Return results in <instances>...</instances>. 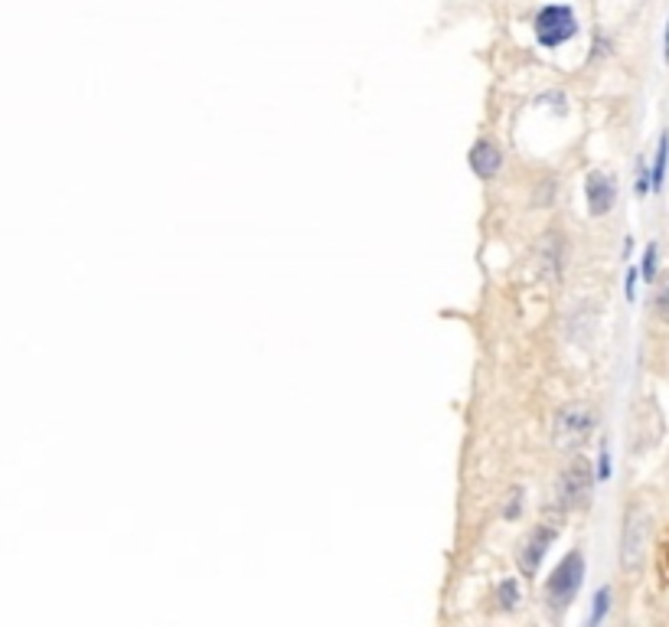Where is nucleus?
I'll use <instances>...</instances> for the list:
<instances>
[{"label": "nucleus", "instance_id": "f257e3e1", "mask_svg": "<svg viewBox=\"0 0 669 627\" xmlns=\"http://www.w3.org/2000/svg\"><path fill=\"white\" fill-rule=\"evenodd\" d=\"M581 582H585V556L581 552H568V556L555 565V572L545 582V598H549L552 608L572 605Z\"/></svg>", "mask_w": 669, "mask_h": 627}, {"label": "nucleus", "instance_id": "f03ea898", "mask_svg": "<svg viewBox=\"0 0 669 627\" xmlns=\"http://www.w3.org/2000/svg\"><path fill=\"white\" fill-rule=\"evenodd\" d=\"M536 36L542 46H562L565 40H572L578 33V20H575V10L565 7V4H549L542 7L536 14Z\"/></svg>", "mask_w": 669, "mask_h": 627}, {"label": "nucleus", "instance_id": "7ed1b4c3", "mask_svg": "<svg viewBox=\"0 0 669 627\" xmlns=\"http://www.w3.org/2000/svg\"><path fill=\"white\" fill-rule=\"evenodd\" d=\"M594 415L588 405H568L555 418V445L559 448H578L585 445V438L591 435Z\"/></svg>", "mask_w": 669, "mask_h": 627}, {"label": "nucleus", "instance_id": "20e7f679", "mask_svg": "<svg viewBox=\"0 0 669 627\" xmlns=\"http://www.w3.org/2000/svg\"><path fill=\"white\" fill-rule=\"evenodd\" d=\"M559 497L568 510H578L585 507L591 500V467L585 458H575L572 464L565 467L562 481H559Z\"/></svg>", "mask_w": 669, "mask_h": 627}, {"label": "nucleus", "instance_id": "39448f33", "mask_svg": "<svg viewBox=\"0 0 669 627\" xmlns=\"http://www.w3.org/2000/svg\"><path fill=\"white\" fill-rule=\"evenodd\" d=\"M647 536H650V520L647 513L634 510L624 523V539H621V562L627 569H637L643 562V552H647Z\"/></svg>", "mask_w": 669, "mask_h": 627}, {"label": "nucleus", "instance_id": "423d86ee", "mask_svg": "<svg viewBox=\"0 0 669 627\" xmlns=\"http://www.w3.org/2000/svg\"><path fill=\"white\" fill-rule=\"evenodd\" d=\"M585 196H588V209L594 216H604L607 209L614 206L617 200V183L611 174H604V170H591L588 180H585Z\"/></svg>", "mask_w": 669, "mask_h": 627}, {"label": "nucleus", "instance_id": "0eeeda50", "mask_svg": "<svg viewBox=\"0 0 669 627\" xmlns=\"http://www.w3.org/2000/svg\"><path fill=\"white\" fill-rule=\"evenodd\" d=\"M552 539H555V530H549V526H536V530L526 536L523 549H519V569H523L526 575H536L545 549L552 546Z\"/></svg>", "mask_w": 669, "mask_h": 627}, {"label": "nucleus", "instance_id": "6e6552de", "mask_svg": "<svg viewBox=\"0 0 669 627\" xmlns=\"http://www.w3.org/2000/svg\"><path fill=\"white\" fill-rule=\"evenodd\" d=\"M467 161H470V170H474L477 177H483V180H490V177H497L500 174V167H503V151L493 141H477L474 147H470V154H467Z\"/></svg>", "mask_w": 669, "mask_h": 627}, {"label": "nucleus", "instance_id": "1a4fd4ad", "mask_svg": "<svg viewBox=\"0 0 669 627\" xmlns=\"http://www.w3.org/2000/svg\"><path fill=\"white\" fill-rule=\"evenodd\" d=\"M562 258H565V245L559 232H545V239L539 242V268L545 278H555L562 272Z\"/></svg>", "mask_w": 669, "mask_h": 627}, {"label": "nucleus", "instance_id": "9d476101", "mask_svg": "<svg viewBox=\"0 0 669 627\" xmlns=\"http://www.w3.org/2000/svg\"><path fill=\"white\" fill-rule=\"evenodd\" d=\"M666 164H669V134L663 131V134H660V147H656V157H653V190H660V187H663Z\"/></svg>", "mask_w": 669, "mask_h": 627}, {"label": "nucleus", "instance_id": "9b49d317", "mask_svg": "<svg viewBox=\"0 0 669 627\" xmlns=\"http://www.w3.org/2000/svg\"><path fill=\"white\" fill-rule=\"evenodd\" d=\"M656 255H660V249H656V242H650L647 249H643V262H640L643 281H653V275H656Z\"/></svg>", "mask_w": 669, "mask_h": 627}, {"label": "nucleus", "instance_id": "f8f14e48", "mask_svg": "<svg viewBox=\"0 0 669 627\" xmlns=\"http://www.w3.org/2000/svg\"><path fill=\"white\" fill-rule=\"evenodd\" d=\"M656 314L669 324V272L660 278V288H656Z\"/></svg>", "mask_w": 669, "mask_h": 627}, {"label": "nucleus", "instance_id": "ddd939ff", "mask_svg": "<svg viewBox=\"0 0 669 627\" xmlns=\"http://www.w3.org/2000/svg\"><path fill=\"white\" fill-rule=\"evenodd\" d=\"M497 598H500V605H503V608H513L516 601H519V588H516V582H500Z\"/></svg>", "mask_w": 669, "mask_h": 627}, {"label": "nucleus", "instance_id": "4468645a", "mask_svg": "<svg viewBox=\"0 0 669 627\" xmlns=\"http://www.w3.org/2000/svg\"><path fill=\"white\" fill-rule=\"evenodd\" d=\"M607 595H611V592H607V588H601V592L594 595V608H591V627L598 624V618H604V611H607Z\"/></svg>", "mask_w": 669, "mask_h": 627}, {"label": "nucleus", "instance_id": "2eb2a0df", "mask_svg": "<svg viewBox=\"0 0 669 627\" xmlns=\"http://www.w3.org/2000/svg\"><path fill=\"white\" fill-rule=\"evenodd\" d=\"M519 503H523V494H519V490H513V494H510V503H506V516H510V520L519 513Z\"/></svg>", "mask_w": 669, "mask_h": 627}, {"label": "nucleus", "instance_id": "dca6fc26", "mask_svg": "<svg viewBox=\"0 0 669 627\" xmlns=\"http://www.w3.org/2000/svg\"><path fill=\"white\" fill-rule=\"evenodd\" d=\"M607 474H611V458H607V448H601V458H598V477L604 481Z\"/></svg>", "mask_w": 669, "mask_h": 627}, {"label": "nucleus", "instance_id": "f3484780", "mask_svg": "<svg viewBox=\"0 0 669 627\" xmlns=\"http://www.w3.org/2000/svg\"><path fill=\"white\" fill-rule=\"evenodd\" d=\"M634 285H637V268L627 272V298H634Z\"/></svg>", "mask_w": 669, "mask_h": 627}, {"label": "nucleus", "instance_id": "a211bd4d", "mask_svg": "<svg viewBox=\"0 0 669 627\" xmlns=\"http://www.w3.org/2000/svg\"><path fill=\"white\" fill-rule=\"evenodd\" d=\"M666 59H669V20H666Z\"/></svg>", "mask_w": 669, "mask_h": 627}]
</instances>
